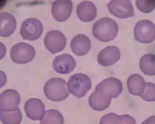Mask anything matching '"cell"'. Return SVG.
Masks as SVG:
<instances>
[{
  "label": "cell",
  "instance_id": "cell-9",
  "mask_svg": "<svg viewBox=\"0 0 155 124\" xmlns=\"http://www.w3.org/2000/svg\"><path fill=\"white\" fill-rule=\"evenodd\" d=\"M109 11L114 16L126 19L135 16L134 8L129 0H113L107 4Z\"/></svg>",
  "mask_w": 155,
  "mask_h": 124
},
{
  "label": "cell",
  "instance_id": "cell-6",
  "mask_svg": "<svg viewBox=\"0 0 155 124\" xmlns=\"http://www.w3.org/2000/svg\"><path fill=\"white\" fill-rule=\"evenodd\" d=\"M43 32L42 23L36 18H30L23 21L20 33L23 40L35 41L41 37Z\"/></svg>",
  "mask_w": 155,
  "mask_h": 124
},
{
  "label": "cell",
  "instance_id": "cell-23",
  "mask_svg": "<svg viewBox=\"0 0 155 124\" xmlns=\"http://www.w3.org/2000/svg\"><path fill=\"white\" fill-rule=\"evenodd\" d=\"M64 123V119L62 114L59 111L56 109H49L46 111L45 116L40 121L41 124L47 123H58L63 124Z\"/></svg>",
  "mask_w": 155,
  "mask_h": 124
},
{
  "label": "cell",
  "instance_id": "cell-7",
  "mask_svg": "<svg viewBox=\"0 0 155 124\" xmlns=\"http://www.w3.org/2000/svg\"><path fill=\"white\" fill-rule=\"evenodd\" d=\"M66 36L59 31H51L47 32L44 39L45 47L51 54H56L63 51L66 46Z\"/></svg>",
  "mask_w": 155,
  "mask_h": 124
},
{
  "label": "cell",
  "instance_id": "cell-16",
  "mask_svg": "<svg viewBox=\"0 0 155 124\" xmlns=\"http://www.w3.org/2000/svg\"><path fill=\"white\" fill-rule=\"evenodd\" d=\"M76 14L81 21L90 22L96 18L97 9L93 2L83 1L77 6Z\"/></svg>",
  "mask_w": 155,
  "mask_h": 124
},
{
  "label": "cell",
  "instance_id": "cell-3",
  "mask_svg": "<svg viewBox=\"0 0 155 124\" xmlns=\"http://www.w3.org/2000/svg\"><path fill=\"white\" fill-rule=\"evenodd\" d=\"M67 85L69 93L80 99L85 96L91 89L92 81L87 75L79 73L70 77Z\"/></svg>",
  "mask_w": 155,
  "mask_h": 124
},
{
  "label": "cell",
  "instance_id": "cell-21",
  "mask_svg": "<svg viewBox=\"0 0 155 124\" xmlns=\"http://www.w3.org/2000/svg\"><path fill=\"white\" fill-rule=\"evenodd\" d=\"M139 67L142 72L147 76L155 75V56L153 54H146L141 57Z\"/></svg>",
  "mask_w": 155,
  "mask_h": 124
},
{
  "label": "cell",
  "instance_id": "cell-20",
  "mask_svg": "<svg viewBox=\"0 0 155 124\" xmlns=\"http://www.w3.org/2000/svg\"><path fill=\"white\" fill-rule=\"evenodd\" d=\"M100 123L101 124H107V123H130L135 124L136 121L132 116L129 115H117L114 113H110V114L104 115L100 119Z\"/></svg>",
  "mask_w": 155,
  "mask_h": 124
},
{
  "label": "cell",
  "instance_id": "cell-5",
  "mask_svg": "<svg viewBox=\"0 0 155 124\" xmlns=\"http://www.w3.org/2000/svg\"><path fill=\"white\" fill-rule=\"evenodd\" d=\"M134 37L141 43H151L155 39L154 23L149 20L139 21L134 28Z\"/></svg>",
  "mask_w": 155,
  "mask_h": 124
},
{
  "label": "cell",
  "instance_id": "cell-19",
  "mask_svg": "<svg viewBox=\"0 0 155 124\" xmlns=\"http://www.w3.org/2000/svg\"><path fill=\"white\" fill-rule=\"evenodd\" d=\"M88 102L92 109L100 112L107 109L110 106L111 99L107 96L101 95L97 91H94L90 95Z\"/></svg>",
  "mask_w": 155,
  "mask_h": 124
},
{
  "label": "cell",
  "instance_id": "cell-14",
  "mask_svg": "<svg viewBox=\"0 0 155 124\" xmlns=\"http://www.w3.org/2000/svg\"><path fill=\"white\" fill-rule=\"evenodd\" d=\"M20 95L15 90L8 89L2 92L0 96V106L4 111L14 110L20 103Z\"/></svg>",
  "mask_w": 155,
  "mask_h": 124
},
{
  "label": "cell",
  "instance_id": "cell-10",
  "mask_svg": "<svg viewBox=\"0 0 155 124\" xmlns=\"http://www.w3.org/2000/svg\"><path fill=\"white\" fill-rule=\"evenodd\" d=\"M73 2L66 0H59L53 2L51 6V14L58 22H64L68 20L73 11Z\"/></svg>",
  "mask_w": 155,
  "mask_h": 124
},
{
  "label": "cell",
  "instance_id": "cell-25",
  "mask_svg": "<svg viewBox=\"0 0 155 124\" xmlns=\"http://www.w3.org/2000/svg\"><path fill=\"white\" fill-rule=\"evenodd\" d=\"M140 97L147 102H154L155 85L152 83H146L143 95Z\"/></svg>",
  "mask_w": 155,
  "mask_h": 124
},
{
  "label": "cell",
  "instance_id": "cell-15",
  "mask_svg": "<svg viewBox=\"0 0 155 124\" xmlns=\"http://www.w3.org/2000/svg\"><path fill=\"white\" fill-rule=\"evenodd\" d=\"M91 48L90 38L83 34L74 36L71 41V49L77 56H84L87 54Z\"/></svg>",
  "mask_w": 155,
  "mask_h": 124
},
{
  "label": "cell",
  "instance_id": "cell-24",
  "mask_svg": "<svg viewBox=\"0 0 155 124\" xmlns=\"http://www.w3.org/2000/svg\"><path fill=\"white\" fill-rule=\"evenodd\" d=\"M136 6L137 9L140 10V11L145 13V14H149L153 11L154 9L155 2L154 0L152 1H147V0H137Z\"/></svg>",
  "mask_w": 155,
  "mask_h": 124
},
{
  "label": "cell",
  "instance_id": "cell-4",
  "mask_svg": "<svg viewBox=\"0 0 155 124\" xmlns=\"http://www.w3.org/2000/svg\"><path fill=\"white\" fill-rule=\"evenodd\" d=\"M10 57L12 60L16 64H28L35 58V48L30 44L19 42L13 46L10 52Z\"/></svg>",
  "mask_w": 155,
  "mask_h": 124
},
{
  "label": "cell",
  "instance_id": "cell-13",
  "mask_svg": "<svg viewBox=\"0 0 155 124\" xmlns=\"http://www.w3.org/2000/svg\"><path fill=\"white\" fill-rule=\"evenodd\" d=\"M120 58V52L117 47L109 46L102 49L98 54L97 62L102 66H113Z\"/></svg>",
  "mask_w": 155,
  "mask_h": 124
},
{
  "label": "cell",
  "instance_id": "cell-2",
  "mask_svg": "<svg viewBox=\"0 0 155 124\" xmlns=\"http://www.w3.org/2000/svg\"><path fill=\"white\" fill-rule=\"evenodd\" d=\"M44 93L47 99L53 102H61L69 96L67 83L61 78H52L44 86Z\"/></svg>",
  "mask_w": 155,
  "mask_h": 124
},
{
  "label": "cell",
  "instance_id": "cell-17",
  "mask_svg": "<svg viewBox=\"0 0 155 124\" xmlns=\"http://www.w3.org/2000/svg\"><path fill=\"white\" fill-rule=\"evenodd\" d=\"M16 29V21L12 14L2 12L0 14V35L2 37H9Z\"/></svg>",
  "mask_w": 155,
  "mask_h": 124
},
{
  "label": "cell",
  "instance_id": "cell-11",
  "mask_svg": "<svg viewBox=\"0 0 155 124\" xmlns=\"http://www.w3.org/2000/svg\"><path fill=\"white\" fill-rule=\"evenodd\" d=\"M76 62L74 57L68 54H62L56 57L53 61L52 67L59 74H68L75 69Z\"/></svg>",
  "mask_w": 155,
  "mask_h": 124
},
{
  "label": "cell",
  "instance_id": "cell-18",
  "mask_svg": "<svg viewBox=\"0 0 155 124\" xmlns=\"http://www.w3.org/2000/svg\"><path fill=\"white\" fill-rule=\"evenodd\" d=\"M145 84L146 83L143 77L139 74L131 75L127 80V87L129 93L134 96H141L143 95Z\"/></svg>",
  "mask_w": 155,
  "mask_h": 124
},
{
  "label": "cell",
  "instance_id": "cell-22",
  "mask_svg": "<svg viewBox=\"0 0 155 124\" xmlns=\"http://www.w3.org/2000/svg\"><path fill=\"white\" fill-rule=\"evenodd\" d=\"M1 121L4 124H18L22 121V114L21 109L17 107L12 111H0Z\"/></svg>",
  "mask_w": 155,
  "mask_h": 124
},
{
  "label": "cell",
  "instance_id": "cell-8",
  "mask_svg": "<svg viewBox=\"0 0 155 124\" xmlns=\"http://www.w3.org/2000/svg\"><path fill=\"white\" fill-rule=\"evenodd\" d=\"M95 91L111 99L117 98L123 91V84L118 79L111 77L99 83L95 87Z\"/></svg>",
  "mask_w": 155,
  "mask_h": 124
},
{
  "label": "cell",
  "instance_id": "cell-12",
  "mask_svg": "<svg viewBox=\"0 0 155 124\" xmlns=\"http://www.w3.org/2000/svg\"><path fill=\"white\" fill-rule=\"evenodd\" d=\"M24 110L28 119L33 121H41L45 115V107L40 100L31 98L25 102Z\"/></svg>",
  "mask_w": 155,
  "mask_h": 124
},
{
  "label": "cell",
  "instance_id": "cell-1",
  "mask_svg": "<svg viewBox=\"0 0 155 124\" xmlns=\"http://www.w3.org/2000/svg\"><path fill=\"white\" fill-rule=\"evenodd\" d=\"M118 33V25L114 20L103 17L92 26V34L99 41L108 42L114 40Z\"/></svg>",
  "mask_w": 155,
  "mask_h": 124
}]
</instances>
